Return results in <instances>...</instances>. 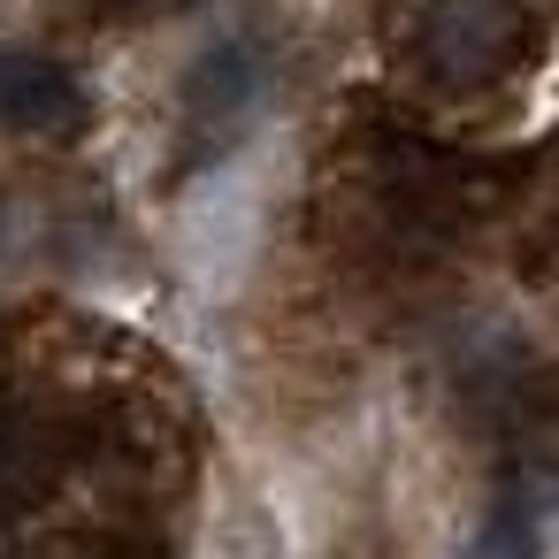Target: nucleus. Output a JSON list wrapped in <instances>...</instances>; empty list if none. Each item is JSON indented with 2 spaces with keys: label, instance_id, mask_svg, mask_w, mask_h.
<instances>
[{
  "label": "nucleus",
  "instance_id": "39448f33",
  "mask_svg": "<svg viewBox=\"0 0 559 559\" xmlns=\"http://www.w3.org/2000/svg\"><path fill=\"white\" fill-rule=\"evenodd\" d=\"M467 559H536V521H528V506H498V513L483 521V536L467 544Z\"/></svg>",
  "mask_w": 559,
  "mask_h": 559
},
{
  "label": "nucleus",
  "instance_id": "f257e3e1",
  "mask_svg": "<svg viewBox=\"0 0 559 559\" xmlns=\"http://www.w3.org/2000/svg\"><path fill=\"white\" fill-rule=\"evenodd\" d=\"M414 47L437 85H490L528 55V9L521 0H429Z\"/></svg>",
  "mask_w": 559,
  "mask_h": 559
},
{
  "label": "nucleus",
  "instance_id": "20e7f679",
  "mask_svg": "<svg viewBox=\"0 0 559 559\" xmlns=\"http://www.w3.org/2000/svg\"><path fill=\"white\" fill-rule=\"evenodd\" d=\"M55 475H62V444L24 414H0V513L39 506L55 490Z\"/></svg>",
  "mask_w": 559,
  "mask_h": 559
},
{
  "label": "nucleus",
  "instance_id": "f03ea898",
  "mask_svg": "<svg viewBox=\"0 0 559 559\" xmlns=\"http://www.w3.org/2000/svg\"><path fill=\"white\" fill-rule=\"evenodd\" d=\"M78 116V78L39 47H0V131H55Z\"/></svg>",
  "mask_w": 559,
  "mask_h": 559
},
{
  "label": "nucleus",
  "instance_id": "7ed1b4c3",
  "mask_svg": "<svg viewBox=\"0 0 559 559\" xmlns=\"http://www.w3.org/2000/svg\"><path fill=\"white\" fill-rule=\"evenodd\" d=\"M261 78H269V55H261L253 39H223V47H207V55L192 62V78H185V116H200V123H238V116L261 100Z\"/></svg>",
  "mask_w": 559,
  "mask_h": 559
}]
</instances>
